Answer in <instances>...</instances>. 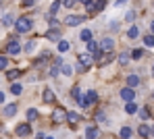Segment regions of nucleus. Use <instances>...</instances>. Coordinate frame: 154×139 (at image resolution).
Returning <instances> with one entry per match:
<instances>
[{"label": "nucleus", "mask_w": 154, "mask_h": 139, "mask_svg": "<svg viewBox=\"0 0 154 139\" xmlns=\"http://www.w3.org/2000/svg\"><path fill=\"white\" fill-rule=\"evenodd\" d=\"M69 48H71V46H69V42H65V40H63V42H58V52H67Z\"/></svg>", "instance_id": "nucleus-28"}, {"label": "nucleus", "mask_w": 154, "mask_h": 139, "mask_svg": "<svg viewBox=\"0 0 154 139\" xmlns=\"http://www.w3.org/2000/svg\"><path fill=\"white\" fill-rule=\"evenodd\" d=\"M150 29H152V33H154V21H152V23H150Z\"/></svg>", "instance_id": "nucleus-46"}, {"label": "nucleus", "mask_w": 154, "mask_h": 139, "mask_svg": "<svg viewBox=\"0 0 154 139\" xmlns=\"http://www.w3.org/2000/svg\"><path fill=\"white\" fill-rule=\"evenodd\" d=\"M21 91H23V87H21L19 83H13V85H11V93H15V96H19Z\"/></svg>", "instance_id": "nucleus-25"}, {"label": "nucleus", "mask_w": 154, "mask_h": 139, "mask_svg": "<svg viewBox=\"0 0 154 139\" xmlns=\"http://www.w3.org/2000/svg\"><path fill=\"white\" fill-rule=\"evenodd\" d=\"M29 133H31L29 123H23V125H19V127H17V135H19V137H27Z\"/></svg>", "instance_id": "nucleus-8"}, {"label": "nucleus", "mask_w": 154, "mask_h": 139, "mask_svg": "<svg viewBox=\"0 0 154 139\" xmlns=\"http://www.w3.org/2000/svg\"><path fill=\"white\" fill-rule=\"evenodd\" d=\"M142 56H144V50H140V48L131 52V58H135V60H137V58H142Z\"/></svg>", "instance_id": "nucleus-33"}, {"label": "nucleus", "mask_w": 154, "mask_h": 139, "mask_svg": "<svg viewBox=\"0 0 154 139\" xmlns=\"http://www.w3.org/2000/svg\"><path fill=\"white\" fill-rule=\"evenodd\" d=\"M88 50H90V54H96V52H98V44H96L94 40H90V42H88Z\"/></svg>", "instance_id": "nucleus-22"}, {"label": "nucleus", "mask_w": 154, "mask_h": 139, "mask_svg": "<svg viewBox=\"0 0 154 139\" xmlns=\"http://www.w3.org/2000/svg\"><path fill=\"white\" fill-rule=\"evenodd\" d=\"M102 56H104V58H100V60H98V62H100V67L108 64V62H110V60L115 58V54H112V52H108V54H102Z\"/></svg>", "instance_id": "nucleus-17"}, {"label": "nucleus", "mask_w": 154, "mask_h": 139, "mask_svg": "<svg viewBox=\"0 0 154 139\" xmlns=\"http://www.w3.org/2000/svg\"><path fill=\"white\" fill-rule=\"evenodd\" d=\"M119 62H121V64H127L129 62V54L127 52H121V54H119Z\"/></svg>", "instance_id": "nucleus-30"}, {"label": "nucleus", "mask_w": 154, "mask_h": 139, "mask_svg": "<svg viewBox=\"0 0 154 139\" xmlns=\"http://www.w3.org/2000/svg\"><path fill=\"white\" fill-rule=\"evenodd\" d=\"M100 137V131L96 127H88L85 129V139H98Z\"/></svg>", "instance_id": "nucleus-10"}, {"label": "nucleus", "mask_w": 154, "mask_h": 139, "mask_svg": "<svg viewBox=\"0 0 154 139\" xmlns=\"http://www.w3.org/2000/svg\"><path fill=\"white\" fill-rule=\"evenodd\" d=\"M79 2H81V4H83V6H90V4H92V2H94V0H79Z\"/></svg>", "instance_id": "nucleus-42"}, {"label": "nucleus", "mask_w": 154, "mask_h": 139, "mask_svg": "<svg viewBox=\"0 0 154 139\" xmlns=\"http://www.w3.org/2000/svg\"><path fill=\"white\" fill-rule=\"evenodd\" d=\"M125 112H127V114H135V112H137V106H135V102H127V106H125Z\"/></svg>", "instance_id": "nucleus-19"}, {"label": "nucleus", "mask_w": 154, "mask_h": 139, "mask_svg": "<svg viewBox=\"0 0 154 139\" xmlns=\"http://www.w3.org/2000/svg\"><path fill=\"white\" fill-rule=\"evenodd\" d=\"M60 64H63V60H60V58H56V62L52 64V67H50V71H48L52 77H56V75H58V67H60Z\"/></svg>", "instance_id": "nucleus-13"}, {"label": "nucleus", "mask_w": 154, "mask_h": 139, "mask_svg": "<svg viewBox=\"0 0 154 139\" xmlns=\"http://www.w3.org/2000/svg\"><path fill=\"white\" fill-rule=\"evenodd\" d=\"M6 67H8V58H6V56H0V71L6 69Z\"/></svg>", "instance_id": "nucleus-34"}, {"label": "nucleus", "mask_w": 154, "mask_h": 139, "mask_svg": "<svg viewBox=\"0 0 154 139\" xmlns=\"http://www.w3.org/2000/svg\"><path fill=\"white\" fill-rule=\"evenodd\" d=\"M58 8H60V2L56 0V2H54V4H52V6H50V15H54V13H56Z\"/></svg>", "instance_id": "nucleus-36"}, {"label": "nucleus", "mask_w": 154, "mask_h": 139, "mask_svg": "<svg viewBox=\"0 0 154 139\" xmlns=\"http://www.w3.org/2000/svg\"><path fill=\"white\" fill-rule=\"evenodd\" d=\"M152 98H154V93H152Z\"/></svg>", "instance_id": "nucleus-50"}, {"label": "nucleus", "mask_w": 154, "mask_h": 139, "mask_svg": "<svg viewBox=\"0 0 154 139\" xmlns=\"http://www.w3.org/2000/svg\"><path fill=\"white\" fill-rule=\"evenodd\" d=\"M44 102L46 104H52L54 102V91L52 89H44Z\"/></svg>", "instance_id": "nucleus-14"}, {"label": "nucleus", "mask_w": 154, "mask_h": 139, "mask_svg": "<svg viewBox=\"0 0 154 139\" xmlns=\"http://www.w3.org/2000/svg\"><path fill=\"white\" fill-rule=\"evenodd\" d=\"M125 2H127V0H117V6H119V4H125Z\"/></svg>", "instance_id": "nucleus-45"}, {"label": "nucleus", "mask_w": 154, "mask_h": 139, "mask_svg": "<svg viewBox=\"0 0 154 139\" xmlns=\"http://www.w3.org/2000/svg\"><path fill=\"white\" fill-rule=\"evenodd\" d=\"M65 23H67V25H71V27H77V25L85 23V17H81V15H67Z\"/></svg>", "instance_id": "nucleus-5"}, {"label": "nucleus", "mask_w": 154, "mask_h": 139, "mask_svg": "<svg viewBox=\"0 0 154 139\" xmlns=\"http://www.w3.org/2000/svg\"><path fill=\"white\" fill-rule=\"evenodd\" d=\"M104 6H106V0H94V2H92L88 8H90L92 13H98V10H102Z\"/></svg>", "instance_id": "nucleus-9"}, {"label": "nucleus", "mask_w": 154, "mask_h": 139, "mask_svg": "<svg viewBox=\"0 0 154 139\" xmlns=\"http://www.w3.org/2000/svg\"><path fill=\"white\" fill-rule=\"evenodd\" d=\"M60 67H63V73L65 75H73V67L71 64H60Z\"/></svg>", "instance_id": "nucleus-32"}, {"label": "nucleus", "mask_w": 154, "mask_h": 139, "mask_svg": "<svg viewBox=\"0 0 154 139\" xmlns=\"http://www.w3.org/2000/svg\"><path fill=\"white\" fill-rule=\"evenodd\" d=\"M6 52H8L11 56H17L19 52H21V46H19V42H17V40H11V42H8V46H6Z\"/></svg>", "instance_id": "nucleus-6"}, {"label": "nucleus", "mask_w": 154, "mask_h": 139, "mask_svg": "<svg viewBox=\"0 0 154 139\" xmlns=\"http://www.w3.org/2000/svg\"><path fill=\"white\" fill-rule=\"evenodd\" d=\"M67 120H71V123H79L81 118H79L77 112H67Z\"/></svg>", "instance_id": "nucleus-24"}, {"label": "nucleus", "mask_w": 154, "mask_h": 139, "mask_svg": "<svg viewBox=\"0 0 154 139\" xmlns=\"http://www.w3.org/2000/svg\"><path fill=\"white\" fill-rule=\"evenodd\" d=\"M33 50H35V40H31V42H27V46H25V52H29V54H31Z\"/></svg>", "instance_id": "nucleus-31"}, {"label": "nucleus", "mask_w": 154, "mask_h": 139, "mask_svg": "<svg viewBox=\"0 0 154 139\" xmlns=\"http://www.w3.org/2000/svg\"><path fill=\"white\" fill-rule=\"evenodd\" d=\"M4 116H15L17 114V104H6L4 106V110H2Z\"/></svg>", "instance_id": "nucleus-11"}, {"label": "nucleus", "mask_w": 154, "mask_h": 139, "mask_svg": "<svg viewBox=\"0 0 154 139\" xmlns=\"http://www.w3.org/2000/svg\"><path fill=\"white\" fill-rule=\"evenodd\" d=\"M131 137V129H129V127H123V129H121V139H129Z\"/></svg>", "instance_id": "nucleus-29"}, {"label": "nucleus", "mask_w": 154, "mask_h": 139, "mask_svg": "<svg viewBox=\"0 0 154 139\" xmlns=\"http://www.w3.org/2000/svg\"><path fill=\"white\" fill-rule=\"evenodd\" d=\"M144 44H146V46H154V37L152 35H146V37H144Z\"/></svg>", "instance_id": "nucleus-37"}, {"label": "nucleus", "mask_w": 154, "mask_h": 139, "mask_svg": "<svg viewBox=\"0 0 154 139\" xmlns=\"http://www.w3.org/2000/svg\"><path fill=\"white\" fill-rule=\"evenodd\" d=\"M58 37H60V31H58V29H50V31H48V40L56 42Z\"/></svg>", "instance_id": "nucleus-20"}, {"label": "nucleus", "mask_w": 154, "mask_h": 139, "mask_svg": "<svg viewBox=\"0 0 154 139\" xmlns=\"http://www.w3.org/2000/svg\"><path fill=\"white\" fill-rule=\"evenodd\" d=\"M96 120H98V123H106V116H104L102 112H98V114H96Z\"/></svg>", "instance_id": "nucleus-38"}, {"label": "nucleus", "mask_w": 154, "mask_h": 139, "mask_svg": "<svg viewBox=\"0 0 154 139\" xmlns=\"http://www.w3.org/2000/svg\"><path fill=\"white\" fill-rule=\"evenodd\" d=\"M127 35H129V37H131V40H133V37H137V35H140V29L135 27V25H133V27H129Z\"/></svg>", "instance_id": "nucleus-26"}, {"label": "nucleus", "mask_w": 154, "mask_h": 139, "mask_svg": "<svg viewBox=\"0 0 154 139\" xmlns=\"http://www.w3.org/2000/svg\"><path fill=\"white\" fill-rule=\"evenodd\" d=\"M96 100H98V93H96L94 89H88V96L79 100V106H81V108H90Z\"/></svg>", "instance_id": "nucleus-3"}, {"label": "nucleus", "mask_w": 154, "mask_h": 139, "mask_svg": "<svg viewBox=\"0 0 154 139\" xmlns=\"http://www.w3.org/2000/svg\"><path fill=\"white\" fill-rule=\"evenodd\" d=\"M75 2H77V0H63V6H67V8H69V6H73Z\"/></svg>", "instance_id": "nucleus-39"}, {"label": "nucleus", "mask_w": 154, "mask_h": 139, "mask_svg": "<svg viewBox=\"0 0 154 139\" xmlns=\"http://www.w3.org/2000/svg\"><path fill=\"white\" fill-rule=\"evenodd\" d=\"M140 116H142V118H148V116H150V112L146 110V108H142V110H140Z\"/></svg>", "instance_id": "nucleus-40"}, {"label": "nucleus", "mask_w": 154, "mask_h": 139, "mask_svg": "<svg viewBox=\"0 0 154 139\" xmlns=\"http://www.w3.org/2000/svg\"><path fill=\"white\" fill-rule=\"evenodd\" d=\"M35 118H38V110H35V108H29V110H27V120L31 123V120H35Z\"/></svg>", "instance_id": "nucleus-23"}, {"label": "nucleus", "mask_w": 154, "mask_h": 139, "mask_svg": "<svg viewBox=\"0 0 154 139\" xmlns=\"http://www.w3.org/2000/svg\"><path fill=\"white\" fill-rule=\"evenodd\" d=\"M79 37H81L83 42H90V40H92V31H90V29H83V31L79 33Z\"/></svg>", "instance_id": "nucleus-21"}, {"label": "nucleus", "mask_w": 154, "mask_h": 139, "mask_svg": "<svg viewBox=\"0 0 154 139\" xmlns=\"http://www.w3.org/2000/svg\"><path fill=\"white\" fill-rule=\"evenodd\" d=\"M23 6L29 8V6H33V0H23Z\"/></svg>", "instance_id": "nucleus-41"}, {"label": "nucleus", "mask_w": 154, "mask_h": 139, "mask_svg": "<svg viewBox=\"0 0 154 139\" xmlns=\"http://www.w3.org/2000/svg\"><path fill=\"white\" fill-rule=\"evenodd\" d=\"M2 102H4V93L0 91V104H2Z\"/></svg>", "instance_id": "nucleus-44"}, {"label": "nucleus", "mask_w": 154, "mask_h": 139, "mask_svg": "<svg viewBox=\"0 0 154 139\" xmlns=\"http://www.w3.org/2000/svg\"><path fill=\"white\" fill-rule=\"evenodd\" d=\"M79 64H83V67L88 69V67L92 64V54H81L79 56Z\"/></svg>", "instance_id": "nucleus-12"}, {"label": "nucleus", "mask_w": 154, "mask_h": 139, "mask_svg": "<svg viewBox=\"0 0 154 139\" xmlns=\"http://www.w3.org/2000/svg\"><path fill=\"white\" fill-rule=\"evenodd\" d=\"M152 73H154V64H152Z\"/></svg>", "instance_id": "nucleus-48"}, {"label": "nucleus", "mask_w": 154, "mask_h": 139, "mask_svg": "<svg viewBox=\"0 0 154 139\" xmlns=\"http://www.w3.org/2000/svg\"><path fill=\"white\" fill-rule=\"evenodd\" d=\"M112 48H115V42H112L110 37H104L102 42L98 44V50H100L102 54H108V52H112Z\"/></svg>", "instance_id": "nucleus-4"}, {"label": "nucleus", "mask_w": 154, "mask_h": 139, "mask_svg": "<svg viewBox=\"0 0 154 139\" xmlns=\"http://www.w3.org/2000/svg\"><path fill=\"white\" fill-rule=\"evenodd\" d=\"M121 98H123L125 102H133V98H135V91H133L131 87H125V89H121Z\"/></svg>", "instance_id": "nucleus-7"}, {"label": "nucleus", "mask_w": 154, "mask_h": 139, "mask_svg": "<svg viewBox=\"0 0 154 139\" xmlns=\"http://www.w3.org/2000/svg\"><path fill=\"white\" fill-rule=\"evenodd\" d=\"M19 75H21V71H19V69H11V71L6 73V77H8L11 81H15V79L19 77Z\"/></svg>", "instance_id": "nucleus-18"}, {"label": "nucleus", "mask_w": 154, "mask_h": 139, "mask_svg": "<svg viewBox=\"0 0 154 139\" xmlns=\"http://www.w3.org/2000/svg\"><path fill=\"white\" fill-rule=\"evenodd\" d=\"M13 23V15H4V19H2V25H11Z\"/></svg>", "instance_id": "nucleus-35"}, {"label": "nucleus", "mask_w": 154, "mask_h": 139, "mask_svg": "<svg viewBox=\"0 0 154 139\" xmlns=\"http://www.w3.org/2000/svg\"><path fill=\"white\" fill-rule=\"evenodd\" d=\"M137 133H140L142 137H150V127H148V125H140Z\"/></svg>", "instance_id": "nucleus-16"}, {"label": "nucleus", "mask_w": 154, "mask_h": 139, "mask_svg": "<svg viewBox=\"0 0 154 139\" xmlns=\"http://www.w3.org/2000/svg\"><path fill=\"white\" fill-rule=\"evenodd\" d=\"M127 85L129 87H137V85H140V77H137V75H129L127 77Z\"/></svg>", "instance_id": "nucleus-15"}, {"label": "nucleus", "mask_w": 154, "mask_h": 139, "mask_svg": "<svg viewBox=\"0 0 154 139\" xmlns=\"http://www.w3.org/2000/svg\"><path fill=\"white\" fill-rule=\"evenodd\" d=\"M52 123H54V125H63V123H67V110L60 108V106H56V108L52 110Z\"/></svg>", "instance_id": "nucleus-2"}, {"label": "nucleus", "mask_w": 154, "mask_h": 139, "mask_svg": "<svg viewBox=\"0 0 154 139\" xmlns=\"http://www.w3.org/2000/svg\"><path fill=\"white\" fill-rule=\"evenodd\" d=\"M35 139H46V137H44V133H38V135H35Z\"/></svg>", "instance_id": "nucleus-43"}, {"label": "nucleus", "mask_w": 154, "mask_h": 139, "mask_svg": "<svg viewBox=\"0 0 154 139\" xmlns=\"http://www.w3.org/2000/svg\"><path fill=\"white\" fill-rule=\"evenodd\" d=\"M150 135H154V127H152V131H150Z\"/></svg>", "instance_id": "nucleus-47"}, {"label": "nucleus", "mask_w": 154, "mask_h": 139, "mask_svg": "<svg viewBox=\"0 0 154 139\" xmlns=\"http://www.w3.org/2000/svg\"><path fill=\"white\" fill-rule=\"evenodd\" d=\"M46 139H54V137H46Z\"/></svg>", "instance_id": "nucleus-49"}, {"label": "nucleus", "mask_w": 154, "mask_h": 139, "mask_svg": "<svg viewBox=\"0 0 154 139\" xmlns=\"http://www.w3.org/2000/svg\"><path fill=\"white\" fill-rule=\"evenodd\" d=\"M71 96H73V98H75L77 102H79V100H81V98H83V96H81V89H79V87H73V89H71Z\"/></svg>", "instance_id": "nucleus-27"}, {"label": "nucleus", "mask_w": 154, "mask_h": 139, "mask_svg": "<svg viewBox=\"0 0 154 139\" xmlns=\"http://www.w3.org/2000/svg\"><path fill=\"white\" fill-rule=\"evenodd\" d=\"M15 27H17L19 33H27V31H31L33 23H31V19H29V17H19V19L15 21Z\"/></svg>", "instance_id": "nucleus-1"}]
</instances>
